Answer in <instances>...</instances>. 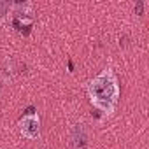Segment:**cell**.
<instances>
[{"label": "cell", "mask_w": 149, "mask_h": 149, "mask_svg": "<svg viewBox=\"0 0 149 149\" xmlns=\"http://www.w3.org/2000/svg\"><path fill=\"white\" fill-rule=\"evenodd\" d=\"M90 95L95 107H98L104 112H112L119 97V88L111 72L100 74L90 83Z\"/></svg>", "instance_id": "1"}, {"label": "cell", "mask_w": 149, "mask_h": 149, "mask_svg": "<svg viewBox=\"0 0 149 149\" xmlns=\"http://www.w3.org/2000/svg\"><path fill=\"white\" fill-rule=\"evenodd\" d=\"M70 142L74 149H84L88 146V133L84 125H76L70 132Z\"/></svg>", "instance_id": "2"}, {"label": "cell", "mask_w": 149, "mask_h": 149, "mask_svg": "<svg viewBox=\"0 0 149 149\" xmlns=\"http://www.w3.org/2000/svg\"><path fill=\"white\" fill-rule=\"evenodd\" d=\"M21 133L28 139H37L39 133H40V128H39V119L35 116H26L23 118L21 121Z\"/></svg>", "instance_id": "3"}, {"label": "cell", "mask_w": 149, "mask_h": 149, "mask_svg": "<svg viewBox=\"0 0 149 149\" xmlns=\"http://www.w3.org/2000/svg\"><path fill=\"white\" fill-rule=\"evenodd\" d=\"M7 11H9V4L0 0V18H2L4 14H7Z\"/></svg>", "instance_id": "4"}, {"label": "cell", "mask_w": 149, "mask_h": 149, "mask_svg": "<svg viewBox=\"0 0 149 149\" xmlns=\"http://www.w3.org/2000/svg\"><path fill=\"white\" fill-rule=\"evenodd\" d=\"M142 11H144V2H137V6H135V13L140 16V14H142Z\"/></svg>", "instance_id": "5"}, {"label": "cell", "mask_w": 149, "mask_h": 149, "mask_svg": "<svg viewBox=\"0 0 149 149\" xmlns=\"http://www.w3.org/2000/svg\"><path fill=\"white\" fill-rule=\"evenodd\" d=\"M33 111H35L33 107H28V109H26V112H28V116H32V114H33Z\"/></svg>", "instance_id": "6"}]
</instances>
